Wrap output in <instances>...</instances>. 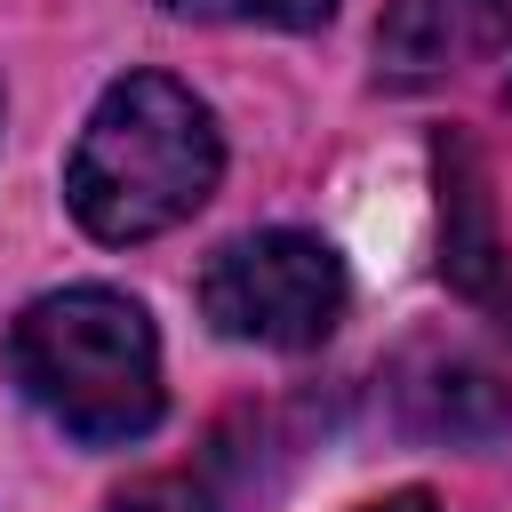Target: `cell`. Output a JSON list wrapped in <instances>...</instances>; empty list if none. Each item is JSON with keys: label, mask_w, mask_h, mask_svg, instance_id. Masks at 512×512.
Returning <instances> with one entry per match:
<instances>
[{"label": "cell", "mask_w": 512, "mask_h": 512, "mask_svg": "<svg viewBox=\"0 0 512 512\" xmlns=\"http://www.w3.org/2000/svg\"><path fill=\"white\" fill-rule=\"evenodd\" d=\"M432 160H440V272L464 296H496L504 288V248H496V208H488L480 160H472L464 136H440Z\"/></svg>", "instance_id": "5"}, {"label": "cell", "mask_w": 512, "mask_h": 512, "mask_svg": "<svg viewBox=\"0 0 512 512\" xmlns=\"http://www.w3.org/2000/svg\"><path fill=\"white\" fill-rule=\"evenodd\" d=\"M192 24H272V32H320L336 0H168Z\"/></svg>", "instance_id": "7"}, {"label": "cell", "mask_w": 512, "mask_h": 512, "mask_svg": "<svg viewBox=\"0 0 512 512\" xmlns=\"http://www.w3.org/2000/svg\"><path fill=\"white\" fill-rule=\"evenodd\" d=\"M512 40V0H392L376 16V80L432 88L464 64H488Z\"/></svg>", "instance_id": "4"}, {"label": "cell", "mask_w": 512, "mask_h": 512, "mask_svg": "<svg viewBox=\"0 0 512 512\" xmlns=\"http://www.w3.org/2000/svg\"><path fill=\"white\" fill-rule=\"evenodd\" d=\"M352 304L344 256L320 232L272 224V232H240L208 256L200 272V312L216 336L232 344H264V352H312L336 336Z\"/></svg>", "instance_id": "3"}, {"label": "cell", "mask_w": 512, "mask_h": 512, "mask_svg": "<svg viewBox=\"0 0 512 512\" xmlns=\"http://www.w3.org/2000/svg\"><path fill=\"white\" fill-rule=\"evenodd\" d=\"M216 176H224L216 112L168 72H128L96 96L64 168V200L96 240L128 248L200 216Z\"/></svg>", "instance_id": "1"}, {"label": "cell", "mask_w": 512, "mask_h": 512, "mask_svg": "<svg viewBox=\"0 0 512 512\" xmlns=\"http://www.w3.org/2000/svg\"><path fill=\"white\" fill-rule=\"evenodd\" d=\"M104 512H216V488H208V472H144Z\"/></svg>", "instance_id": "8"}, {"label": "cell", "mask_w": 512, "mask_h": 512, "mask_svg": "<svg viewBox=\"0 0 512 512\" xmlns=\"http://www.w3.org/2000/svg\"><path fill=\"white\" fill-rule=\"evenodd\" d=\"M368 512H440L424 488H400V496H384V504H368Z\"/></svg>", "instance_id": "9"}, {"label": "cell", "mask_w": 512, "mask_h": 512, "mask_svg": "<svg viewBox=\"0 0 512 512\" xmlns=\"http://www.w3.org/2000/svg\"><path fill=\"white\" fill-rule=\"evenodd\" d=\"M8 368L24 400L88 448H128L160 424V336L120 288H48L8 328Z\"/></svg>", "instance_id": "2"}, {"label": "cell", "mask_w": 512, "mask_h": 512, "mask_svg": "<svg viewBox=\"0 0 512 512\" xmlns=\"http://www.w3.org/2000/svg\"><path fill=\"white\" fill-rule=\"evenodd\" d=\"M400 408L424 440H456V448H488L512 432V392L472 360H424L416 384H400Z\"/></svg>", "instance_id": "6"}]
</instances>
